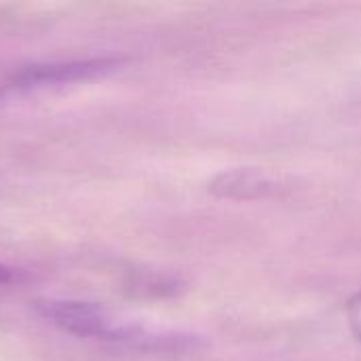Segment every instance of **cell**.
<instances>
[{
	"instance_id": "3957f363",
	"label": "cell",
	"mask_w": 361,
	"mask_h": 361,
	"mask_svg": "<svg viewBox=\"0 0 361 361\" xmlns=\"http://www.w3.org/2000/svg\"><path fill=\"white\" fill-rule=\"evenodd\" d=\"M212 190L224 197L252 199V197H264L271 190H275V182L258 169H235L222 173L212 184Z\"/></svg>"
},
{
	"instance_id": "6da1fadb",
	"label": "cell",
	"mask_w": 361,
	"mask_h": 361,
	"mask_svg": "<svg viewBox=\"0 0 361 361\" xmlns=\"http://www.w3.org/2000/svg\"><path fill=\"white\" fill-rule=\"evenodd\" d=\"M36 311L42 319L51 322L59 330L80 336L95 338L104 343H116L129 349L140 351H159V353H180L195 349L199 338L190 334L163 332L146 328L137 322L123 319L110 309L82 302V300H38Z\"/></svg>"
},
{
	"instance_id": "7a4b0ae2",
	"label": "cell",
	"mask_w": 361,
	"mask_h": 361,
	"mask_svg": "<svg viewBox=\"0 0 361 361\" xmlns=\"http://www.w3.org/2000/svg\"><path fill=\"white\" fill-rule=\"evenodd\" d=\"M121 59L114 57H93V59H78V61H59V63H34L21 68L13 78L15 89H34V87H57L70 85L78 80H89L112 72Z\"/></svg>"
},
{
	"instance_id": "277c9868",
	"label": "cell",
	"mask_w": 361,
	"mask_h": 361,
	"mask_svg": "<svg viewBox=\"0 0 361 361\" xmlns=\"http://www.w3.org/2000/svg\"><path fill=\"white\" fill-rule=\"evenodd\" d=\"M347 319H349V328L355 334V338L361 343V292H357L349 305H347Z\"/></svg>"
}]
</instances>
